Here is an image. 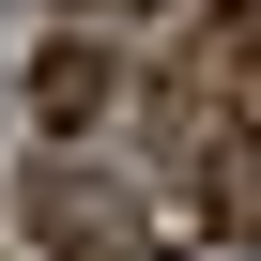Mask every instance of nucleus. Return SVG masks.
<instances>
[{"label": "nucleus", "instance_id": "obj_1", "mask_svg": "<svg viewBox=\"0 0 261 261\" xmlns=\"http://www.w3.org/2000/svg\"><path fill=\"white\" fill-rule=\"evenodd\" d=\"M31 230L62 246V261H123V185H92V169H31Z\"/></svg>", "mask_w": 261, "mask_h": 261}, {"label": "nucleus", "instance_id": "obj_2", "mask_svg": "<svg viewBox=\"0 0 261 261\" xmlns=\"http://www.w3.org/2000/svg\"><path fill=\"white\" fill-rule=\"evenodd\" d=\"M200 200H215V230H230V246H261V123H246V108L200 139Z\"/></svg>", "mask_w": 261, "mask_h": 261}, {"label": "nucleus", "instance_id": "obj_3", "mask_svg": "<svg viewBox=\"0 0 261 261\" xmlns=\"http://www.w3.org/2000/svg\"><path fill=\"white\" fill-rule=\"evenodd\" d=\"M108 92H123V77H108V46H92V31H62V46L31 62V108L62 123V139H77V123H108Z\"/></svg>", "mask_w": 261, "mask_h": 261}, {"label": "nucleus", "instance_id": "obj_4", "mask_svg": "<svg viewBox=\"0 0 261 261\" xmlns=\"http://www.w3.org/2000/svg\"><path fill=\"white\" fill-rule=\"evenodd\" d=\"M230 92H246V123H261V31H246V77H230Z\"/></svg>", "mask_w": 261, "mask_h": 261}]
</instances>
